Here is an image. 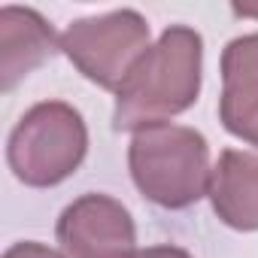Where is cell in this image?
I'll list each match as a JSON object with an SVG mask.
<instances>
[{
	"mask_svg": "<svg viewBox=\"0 0 258 258\" xmlns=\"http://www.w3.org/2000/svg\"><path fill=\"white\" fill-rule=\"evenodd\" d=\"M204 40L195 28L170 25L158 43L140 58L127 82L115 94L112 127L140 131L149 124H164L173 115L195 106L201 94Z\"/></svg>",
	"mask_w": 258,
	"mask_h": 258,
	"instance_id": "1",
	"label": "cell"
},
{
	"mask_svg": "<svg viewBox=\"0 0 258 258\" xmlns=\"http://www.w3.org/2000/svg\"><path fill=\"white\" fill-rule=\"evenodd\" d=\"M127 167L137 191L161 210H185L210 195V143L185 124H149L134 131Z\"/></svg>",
	"mask_w": 258,
	"mask_h": 258,
	"instance_id": "2",
	"label": "cell"
},
{
	"mask_svg": "<svg viewBox=\"0 0 258 258\" xmlns=\"http://www.w3.org/2000/svg\"><path fill=\"white\" fill-rule=\"evenodd\" d=\"M88 152V127L82 112L64 100L34 103L13 127L7 161L19 182L52 188L70 179Z\"/></svg>",
	"mask_w": 258,
	"mask_h": 258,
	"instance_id": "3",
	"label": "cell"
},
{
	"mask_svg": "<svg viewBox=\"0 0 258 258\" xmlns=\"http://www.w3.org/2000/svg\"><path fill=\"white\" fill-rule=\"evenodd\" d=\"M149 49V22L137 10L76 19L61 34V52L70 64L88 82L115 94Z\"/></svg>",
	"mask_w": 258,
	"mask_h": 258,
	"instance_id": "4",
	"label": "cell"
},
{
	"mask_svg": "<svg viewBox=\"0 0 258 258\" xmlns=\"http://www.w3.org/2000/svg\"><path fill=\"white\" fill-rule=\"evenodd\" d=\"M55 237L67 258H134L137 228L127 207L109 195L88 191L64 207Z\"/></svg>",
	"mask_w": 258,
	"mask_h": 258,
	"instance_id": "5",
	"label": "cell"
},
{
	"mask_svg": "<svg viewBox=\"0 0 258 258\" xmlns=\"http://www.w3.org/2000/svg\"><path fill=\"white\" fill-rule=\"evenodd\" d=\"M219 121L228 134L258 149V34L234 37L222 49Z\"/></svg>",
	"mask_w": 258,
	"mask_h": 258,
	"instance_id": "6",
	"label": "cell"
},
{
	"mask_svg": "<svg viewBox=\"0 0 258 258\" xmlns=\"http://www.w3.org/2000/svg\"><path fill=\"white\" fill-rule=\"evenodd\" d=\"M58 49L61 40L37 10L4 7L0 10V91L10 94Z\"/></svg>",
	"mask_w": 258,
	"mask_h": 258,
	"instance_id": "7",
	"label": "cell"
},
{
	"mask_svg": "<svg viewBox=\"0 0 258 258\" xmlns=\"http://www.w3.org/2000/svg\"><path fill=\"white\" fill-rule=\"evenodd\" d=\"M207 198L222 225L234 231H258V155L225 149L213 167Z\"/></svg>",
	"mask_w": 258,
	"mask_h": 258,
	"instance_id": "8",
	"label": "cell"
},
{
	"mask_svg": "<svg viewBox=\"0 0 258 258\" xmlns=\"http://www.w3.org/2000/svg\"><path fill=\"white\" fill-rule=\"evenodd\" d=\"M4 258H67L64 252L46 246V243H37V240H22V243H13Z\"/></svg>",
	"mask_w": 258,
	"mask_h": 258,
	"instance_id": "9",
	"label": "cell"
},
{
	"mask_svg": "<svg viewBox=\"0 0 258 258\" xmlns=\"http://www.w3.org/2000/svg\"><path fill=\"white\" fill-rule=\"evenodd\" d=\"M134 258H191L182 246H170V243H164V246H146V249H137V255Z\"/></svg>",
	"mask_w": 258,
	"mask_h": 258,
	"instance_id": "10",
	"label": "cell"
},
{
	"mask_svg": "<svg viewBox=\"0 0 258 258\" xmlns=\"http://www.w3.org/2000/svg\"><path fill=\"white\" fill-rule=\"evenodd\" d=\"M234 16H252V19H258V7H240V4H234Z\"/></svg>",
	"mask_w": 258,
	"mask_h": 258,
	"instance_id": "11",
	"label": "cell"
}]
</instances>
